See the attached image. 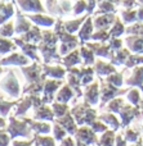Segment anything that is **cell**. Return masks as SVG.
<instances>
[{
  "label": "cell",
  "mask_w": 143,
  "mask_h": 146,
  "mask_svg": "<svg viewBox=\"0 0 143 146\" xmlns=\"http://www.w3.org/2000/svg\"><path fill=\"white\" fill-rule=\"evenodd\" d=\"M13 146H32V141H14Z\"/></svg>",
  "instance_id": "13"
},
{
  "label": "cell",
  "mask_w": 143,
  "mask_h": 146,
  "mask_svg": "<svg viewBox=\"0 0 143 146\" xmlns=\"http://www.w3.org/2000/svg\"><path fill=\"white\" fill-rule=\"evenodd\" d=\"M54 137H56V140H58V141H63L64 140V136H66V129L63 128V127L61 126L59 123L54 124Z\"/></svg>",
  "instance_id": "6"
},
{
  "label": "cell",
  "mask_w": 143,
  "mask_h": 146,
  "mask_svg": "<svg viewBox=\"0 0 143 146\" xmlns=\"http://www.w3.org/2000/svg\"><path fill=\"white\" fill-rule=\"evenodd\" d=\"M53 109H54V114H56L57 117H63L66 115V111H67V106L66 105H61V104H54L53 105Z\"/></svg>",
  "instance_id": "9"
},
{
  "label": "cell",
  "mask_w": 143,
  "mask_h": 146,
  "mask_svg": "<svg viewBox=\"0 0 143 146\" xmlns=\"http://www.w3.org/2000/svg\"><path fill=\"white\" fill-rule=\"evenodd\" d=\"M8 132L10 133L12 139L18 136H22V137H30L31 133V128L27 126V122H18L14 119V117L10 118V124L8 127Z\"/></svg>",
  "instance_id": "1"
},
{
  "label": "cell",
  "mask_w": 143,
  "mask_h": 146,
  "mask_svg": "<svg viewBox=\"0 0 143 146\" xmlns=\"http://www.w3.org/2000/svg\"><path fill=\"white\" fill-rule=\"evenodd\" d=\"M76 139L79 142H83L85 145H90L93 142L97 141V137L94 135V131L87 127H81V128L77 129L76 132Z\"/></svg>",
  "instance_id": "2"
},
{
  "label": "cell",
  "mask_w": 143,
  "mask_h": 146,
  "mask_svg": "<svg viewBox=\"0 0 143 146\" xmlns=\"http://www.w3.org/2000/svg\"><path fill=\"white\" fill-rule=\"evenodd\" d=\"M12 103H5V101H0V115L5 117L9 111V109L12 108Z\"/></svg>",
  "instance_id": "10"
},
{
  "label": "cell",
  "mask_w": 143,
  "mask_h": 146,
  "mask_svg": "<svg viewBox=\"0 0 143 146\" xmlns=\"http://www.w3.org/2000/svg\"><path fill=\"white\" fill-rule=\"evenodd\" d=\"M9 141H10V137L5 132L0 131V146H8Z\"/></svg>",
  "instance_id": "11"
},
{
  "label": "cell",
  "mask_w": 143,
  "mask_h": 146,
  "mask_svg": "<svg viewBox=\"0 0 143 146\" xmlns=\"http://www.w3.org/2000/svg\"><path fill=\"white\" fill-rule=\"evenodd\" d=\"M58 123L61 124L70 135H76V132H77L76 123L74 122V119H72V117L70 115V114H66V115H63L62 118H59Z\"/></svg>",
  "instance_id": "3"
},
{
  "label": "cell",
  "mask_w": 143,
  "mask_h": 146,
  "mask_svg": "<svg viewBox=\"0 0 143 146\" xmlns=\"http://www.w3.org/2000/svg\"><path fill=\"white\" fill-rule=\"evenodd\" d=\"M36 142H38L39 146H56L54 145V140L52 137H40V136H36L35 137Z\"/></svg>",
  "instance_id": "7"
},
{
  "label": "cell",
  "mask_w": 143,
  "mask_h": 146,
  "mask_svg": "<svg viewBox=\"0 0 143 146\" xmlns=\"http://www.w3.org/2000/svg\"><path fill=\"white\" fill-rule=\"evenodd\" d=\"M38 146H39V145H38Z\"/></svg>",
  "instance_id": "15"
},
{
  "label": "cell",
  "mask_w": 143,
  "mask_h": 146,
  "mask_svg": "<svg viewBox=\"0 0 143 146\" xmlns=\"http://www.w3.org/2000/svg\"><path fill=\"white\" fill-rule=\"evenodd\" d=\"M61 146H75V144H74V141H72L71 137H67V139H64L63 141H62Z\"/></svg>",
  "instance_id": "14"
},
{
  "label": "cell",
  "mask_w": 143,
  "mask_h": 146,
  "mask_svg": "<svg viewBox=\"0 0 143 146\" xmlns=\"http://www.w3.org/2000/svg\"><path fill=\"white\" fill-rule=\"evenodd\" d=\"M28 124H30V128L32 131H35L36 133H49L50 132V126L48 123H39V122H32V121H28L26 119Z\"/></svg>",
  "instance_id": "4"
},
{
  "label": "cell",
  "mask_w": 143,
  "mask_h": 146,
  "mask_svg": "<svg viewBox=\"0 0 143 146\" xmlns=\"http://www.w3.org/2000/svg\"><path fill=\"white\" fill-rule=\"evenodd\" d=\"M92 129L94 132H103L106 129V127L103 126V124H101V123H98V122H94V123L92 124Z\"/></svg>",
  "instance_id": "12"
},
{
  "label": "cell",
  "mask_w": 143,
  "mask_h": 146,
  "mask_svg": "<svg viewBox=\"0 0 143 146\" xmlns=\"http://www.w3.org/2000/svg\"><path fill=\"white\" fill-rule=\"evenodd\" d=\"M35 118L36 119H46V121H52L53 119V113L49 108L46 106H41V108L38 109L35 114Z\"/></svg>",
  "instance_id": "5"
},
{
  "label": "cell",
  "mask_w": 143,
  "mask_h": 146,
  "mask_svg": "<svg viewBox=\"0 0 143 146\" xmlns=\"http://www.w3.org/2000/svg\"><path fill=\"white\" fill-rule=\"evenodd\" d=\"M112 140H113L112 132H106L103 135V137L101 139V146H112Z\"/></svg>",
  "instance_id": "8"
}]
</instances>
